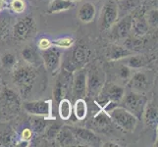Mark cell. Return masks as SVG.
Masks as SVG:
<instances>
[{
  "instance_id": "cell-1",
  "label": "cell",
  "mask_w": 158,
  "mask_h": 147,
  "mask_svg": "<svg viewBox=\"0 0 158 147\" xmlns=\"http://www.w3.org/2000/svg\"><path fill=\"white\" fill-rule=\"evenodd\" d=\"M37 73L35 69L31 65L18 67L13 73V83L21 89L24 96L28 95L34 85Z\"/></svg>"
},
{
  "instance_id": "cell-2",
  "label": "cell",
  "mask_w": 158,
  "mask_h": 147,
  "mask_svg": "<svg viewBox=\"0 0 158 147\" xmlns=\"http://www.w3.org/2000/svg\"><path fill=\"white\" fill-rule=\"evenodd\" d=\"M145 103L146 99L143 95L138 93L137 91H130L126 95L124 94L122 100L119 103V106L131 112L139 120L143 115Z\"/></svg>"
},
{
  "instance_id": "cell-3",
  "label": "cell",
  "mask_w": 158,
  "mask_h": 147,
  "mask_svg": "<svg viewBox=\"0 0 158 147\" xmlns=\"http://www.w3.org/2000/svg\"><path fill=\"white\" fill-rule=\"evenodd\" d=\"M109 116L112 119V122L127 132H133L138 123V118L121 106L114 108Z\"/></svg>"
},
{
  "instance_id": "cell-4",
  "label": "cell",
  "mask_w": 158,
  "mask_h": 147,
  "mask_svg": "<svg viewBox=\"0 0 158 147\" xmlns=\"http://www.w3.org/2000/svg\"><path fill=\"white\" fill-rule=\"evenodd\" d=\"M118 6L114 0H107L101 9L100 13V29L106 31L116 23L118 19Z\"/></svg>"
},
{
  "instance_id": "cell-5",
  "label": "cell",
  "mask_w": 158,
  "mask_h": 147,
  "mask_svg": "<svg viewBox=\"0 0 158 147\" xmlns=\"http://www.w3.org/2000/svg\"><path fill=\"white\" fill-rule=\"evenodd\" d=\"M0 104L4 111L9 113H17L21 107V99L13 89L4 88L0 91Z\"/></svg>"
},
{
  "instance_id": "cell-6",
  "label": "cell",
  "mask_w": 158,
  "mask_h": 147,
  "mask_svg": "<svg viewBox=\"0 0 158 147\" xmlns=\"http://www.w3.org/2000/svg\"><path fill=\"white\" fill-rule=\"evenodd\" d=\"M23 109L30 115L48 118L51 115L52 104L49 100L26 101L23 103Z\"/></svg>"
},
{
  "instance_id": "cell-7",
  "label": "cell",
  "mask_w": 158,
  "mask_h": 147,
  "mask_svg": "<svg viewBox=\"0 0 158 147\" xmlns=\"http://www.w3.org/2000/svg\"><path fill=\"white\" fill-rule=\"evenodd\" d=\"M35 31V21L31 16H26L15 24L13 29L14 37L16 39L24 40L30 37Z\"/></svg>"
},
{
  "instance_id": "cell-8",
  "label": "cell",
  "mask_w": 158,
  "mask_h": 147,
  "mask_svg": "<svg viewBox=\"0 0 158 147\" xmlns=\"http://www.w3.org/2000/svg\"><path fill=\"white\" fill-rule=\"evenodd\" d=\"M125 94L123 86L116 84H108L99 92V104L104 105L107 101H116L120 103Z\"/></svg>"
},
{
  "instance_id": "cell-9",
  "label": "cell",
  "mask_w": 158,
  "mask_h": 147,
  "mask_svg": "<svg viewBox=\"0 0 158 147\" xmlns=\"http://www.w3.org/2000/svg\"><path fill=\"white\" fill-rule=\"evenodd\" d=\"M104 78L101 72L97 69L91 70L86 77V93L90 95L98 94L103 88Z\"/></svg>"
},
{
  "instance_id": "cell-10",
  "label": "cell",
  "mask_w": 158,
  "mask_h": 147,
  "mask_svg": "<svg viewBox=\"0 0 158 147\" xmlns=\"http://www.w3.org/2000/svg\"><path fill=\"white\" fill-rule=\"evenodd\" d=\"M74 133L77 140H80L90 146H97L101 143L100 138L92 132L91 129L86 128H70Z\"/></svg>"
},
{
  "instance_id": "cell-11",
  "label": "cell",
  "mask_w": 158,
  "mask_h": 147,
  "mask_svg": "<svg viewBox=\"0 0 158 147\" xmlns=\"http://www.w3.org/2000/svg\"><path fill=\"white\" fill-rule=\"evenodd\" d=\"M61 54L60 51L57 50L56 48L49 47L46 50H43L41 54V58L44 62V65L46 69L50 73H55L57 69L60 66V61H61Z\"/></svg>"
},
{
  "instance_id": "cell-12",
  "label": "cell",
  "mask_w": 158,
  "mask_h": 147,
  "mask_svg": "<svg viewBox=\"0 0 158 147\" xmlns=\"http://www.w3.org/2000/svg\"><path fill=\"white\" fill-rule=\"evenodd\" d=\"M73 95L77 98H81L86 94V74L85 71L76 72L73 78Z\"/></svg>"
},
{
  "instance_id": "cell-13",
  "label": "cell",
  "mask_w": 158,
  "mask_h": 147,
  "mask_svg": "<svg viewBox=\"0 0 158 147\" xmlns=\"http://www.w3.org/2000/svg\"><path fill=\"white\" fill-rule=\"evenodd\" d=\"M56 140L61 146H72L78 141L69 127H63L60 129L56 135Z\"/></svg>"
},
{
  "instance_id": "cell-14",
  "label": "cell",
  "mask_w": 158,
  "mask_h": 147,
  "mask_svg": "<svg viewBox=\"0 0 158 147\" xmlns=\"http://www.w3.org/2000/svg\"><path fill=\"white\" fill-rule=\"evenodd\" d=\"M132 25H133L132 17L128 16V17L124 18L114 28V31H113L114 35L117 39H125V37H127L128 35L130 34L131 30H132Z\"/></svg>"
},
{
  "instance_id": "cell-15",
  "label": "cell",
  "mask_w": 158,
  "mask_h": 147,
  "mask_svg": "<svg viewBox=\"0 0 158 147\" xmlns=\"http://www.w3.org/2000/svg\"><path fill=\"white\" fill-rule=\"evenodd\" d=\"M133 52L130 51V49L120 46L117 44H113L108 48L107 51V58L111 61H118L123 58H127L129 56H132Z\"/></svg>"
},
{
  "instance_id": "cell-16",
  "label": "cell",
  "mask_w": 158,
  "mask_h": 147,
  "mask_svg": "<svg viewBox=\"0 0 158 147\" xmlns=\"http://www.w3.org/2000/svg\"><path fill=\"white\" fill-rule=\"evenodd\" d=\"M92 125L96 129L98 130H105L109 128L112 127V119L109 116V114L105 111L101 110L91 120Z\"/></svg>"
},
{
  "instance_id": "cell-17",
  "label": "cell",
  "mask_w": 158,
  "mask_h": 147,
  "mask_svg": "<svg viewBox=\"0 0 158 147\" xmlns=\"http://www.w3.org/2000/svg\"><path fill=\"white\" fill-rule=\"evenodd\" d=\"M95 6L90 2H85L80 7L78 11L79 19L84 23H90L95 17Z\"/></svg>"
},
{
  "instance_id": "cell-18",
  "label": "cell",
  "mask_w": 158,
  "mask_h": 147,
  "mask_svg": "<svg viewBox=\"0 0 158 147\" xmlns=\"http://www.w3.org/2000/svg\"><path fill=\"white\" fill-rule=\"evenodd\" d=\"M148 85V77L144 73H137L135 74L132 79L130 80L129 86L135 89V91H143L146 89Z\"/></svg>"
},
{
  "instance_id": "cell-19",
  "label": "cell",
  "mask_w": 158,
  "mask_h": 147,
  "mask_svg": "<svg viewBox=\"0 0 158 147\" xmlns=\"http://www.w3.org/2000/svg\"><path fill=\"white\" fill-rule=\"evenodd\" d=\"M88 58H89L88 49H86V47L85 45L80 44L73 50L72 59H71V60H72L73 63L78 68V65L85 64L86 61H88Z\"/></svg>"
},
{
  "instance_id": "cell-20",
  "label": "cell",
  "mask_w": 158,
  "mask_h": 147,
  "mask_svg": "<svg viewBox=\"0 0 158 147\" xmlns=\"http://www.w3.org/2000/svg\"><path fill=\"white\" fill-rule=\"evenodd\" d=\"M74 6V3L70 0H52L47 9V13L54 14L67 11Z\"/></svg>"
},
{
  "instance_id": "cell-21",
  "label": "cell",
  "mask_w": 158,
  "mask_h": 147,
  "mask_svg": "<svg viewBox=\"0 0 158 147\" xmlns=\"http://www.w3.org/2000/svg\"><path fill=\"white\" fill-rule=\"evenodd\" d=\"M73 113L78 121H83L88 116V104L84 98H77L73 106Z\"/></svg>"
},
{
  "instance_id": "cell-22",
  "label": "cell",
  "mask_w": 158,
  "mask_h": 147,
  "mask_svg": "<svg viewBox=\"0 0 158 147\" xmlns=\"http://www.w3.org/2000/svg\"><path fill=\"white\" fill-rule=\"evenodd\" d=\"M58 113L59 117L61 118L63 121H67L71 118L73 113V106L72 103L69 99L66 98H62L61 100L58 102Z\"/></svg>"
},
{
  "instance_id": "cell-23",
  "label": "cell",
  "mask_w": 158,
  "mask_h": 147,
  "mask_svg": "<svg viewBox=\"0 0 158 147\" xmlns=\"http://www.w3.org/2000/svg\"><path fill=\"white\" fill-rule=\"evenodd\" d=\"M22 57L29 65H32V66H35L40 63L36 50L31 45H27L24 47V49L22 50Z\"/></svg>"
},
{
  "instance_id": "cell-24",
  "label": "cell",
  "mask_w": 158,
  "mask_h": 147,
  "mask_svg": "<svg viewBox=\"0 0 158 147\" xmlns=\"http://www.w3.org/2000/svg\"><path fill=\"white\" fill-rule=\"evenodd\" d=\"M145 119L146 122L150 126H155L157 125V107L153 104L148 105L145 109Z\"/></svg>"
},
{
  "instance_id": "cell-25",
  "label": "cell",
  "mask_w": 158,
  "mask_h": 147,
  "mask_svg": "<svg viewBox=\"0 0 158 147\" xmlns=\"http://www.w3.org/2000/svg\"><path fill=\"white\" fill-rule=\"evenodd\" d=\"M31 129L37 133H41L44 132L47 126L46 120L41 118L40 116H35L34 118H31Z\"/></svg>"
},
{
  "instance_id": "cell-26",
  "label": "cell",
  "mask_w": 158,
  "mask_h": 147,
  "mask_svg": "<svg viewBox=\"0 0 158 147\" xmlns=\"http://www.w3.org/2000/svg\"><path fill=\"white\" fill-rule=\"evenodd\" d=\"M132 30L135 31V35H145L146 32L148 31V24H146V22L143 20V19H139L135 22L133 21V25H132Z\"/></svg>"
},
{
  "instance_id": "cell-27",
  "label": "cell",
  "mask_w": 158,
  "mask_h": 147,
  "mask_svg": "<svg viewBox=\"0 0 158 147\" xmlns=\"http://www.w3.org/2000/svg\"><path fill=\"white\" fill-rule=\"evenodd\" d=\"M148 61L143 56L140 55H135L130 57V59L128 60V67L129 68H133V69H140L144 67Z\"/></svg>"
},
{
  "instance_id": "cell-28",
  "label": "cell",
  "mask_w": 158,
  "mask_h": 147,
  "mask_svg": "<svg viewBox=\"0 0 158 147\" xmlns=\"http://www.w3.org/2000/svg\"><path fill=\"white\" fill-rule=\"evenodd\" d=\"M2 67L5 69H11L15 66L16 64V56L12 52H5L0 58Z\"/></svg>"
},
{
  "instance_id": "cell-29",
  "label": "cell",
  "mask_w": 158,
  "mask_h": 147,
  "mask_svg": "<svg viewBox=\"0 0 158 147\" xmlns=\"http://www.w3.org/2000/svg\"><path fill=\"white\" fill-rule=\"evenodd\" d=\"M14 134L10 127H5L3 130H0V145H9L13 141Z\"/></svg>"
},
{
  "instance_id": "cell-30",
  "label": "cell",
  "mask_w": 158,
  "mask_h": 147,
  "mask_svg": "<svg viewBox=\"0 0 158 147\" xmlns=\"http://www.w3.org/2000/svg\"><path fill=\"white\" fill-rule=\"evenodd\" d=\"M65 81L62 80H58V81L55 84V88L53 90V96L55 100L59 102L64 97V90H65Z\"/></svg>"
},
{
  "instance_id": "cell-31",
  "label": "cell",
  "mask_w": 158,
  "mask_h": 147,
  "mask_svg": "<svg viewBox=\"0 0 158 147\" xmlns=\"http://www.w3.org/2000/svg\"><path fill=\"white\" fill-rule=\"evenodd\" d=\"M51 42H52V45H55L59 48H70L74 44L75 40L72 37H62V39H58Z\"/></svg>"
},
{
  "instance_id": "cell-32",
  "label": "cell",
  "mask_w": 158,
  "mask_h": 147,
  "mask_svg": "<svg viewBox=\"0 0 158 147\" xmlns=\"http://www.w3.org/2000/svg\"><path fill=\"white\" fill-rule=\"evenodd\" d=\"M61 128L62 127L60 126L58 123H54V124L49 125V126H46V129L44 130L45 134H46V137L47 138H55L58 132Z\"/></svg>"
},
{
  "instance_id": "cell-33",
  "label": "cell",
  "mask_w": 158,
  "mask_h": 147,
  "mask_svg": "<svg viewBox=\"0 0 158 147\" xmlns=\"http://www.w3.org/2000/svg\"><path fill=\"white\" fill-rule=\"evenodd\" d=\"M10 6L15 13H23L26 8V4L24 0H12Z\"/></svg>"
},
{
  "instance_id": "cell-34",
  "label": "cell",
  "mask_w": 158,
  "mask_h": 147,
  "mask_svg": "<svg viewBox=\"0 0 158 147\" xmlns=\"http://www.w3.org/2000/svg\"><path fill=\"white\" fill-rule=\"evenodd\" d=\"M117 73H118V77L123 80H128L131 77L130 68L127 66H120Z\"/></svg>"
},
{
  "instance_id": "cell-35",
  "label": "cell",
  "mask_w": 158,
  "mask_h": 147,
  "mask_svg": "<svg viewBox=\"0 0 158 147\" xmlns=\"http://www.w3.org/2000/svg\"><path fill=\"white\" fill-rule=\"evenodd\" d=\"M39 48L40 49L41 51H43V50H46V49H48L49 47H51V45H52V42H51V40H49L48 39H46V37H42V39H40V41H39Z\"/></svg>"
},
{
  "instance_id": "cell-36",
  "label": "cell",
  "mask_w": 158,
  "mask_h": 147,
  "mask_svg": "<svg viewBox=\"0 0 158 147\" xmlns=\"http://www.w3.org/2000/svg\"><path fill=\"white\" fill-rule=\"evenodd\" d=\"M32 137V133H31V130L29 129V128H27L25 129L23 132H22V134H21V137L23 140L25 141H29Z\"/></svg>"
},
{
  "instance_id": "cell-37",
  "label": "cell",
  "mask_w": 158,
  "mask_h": 147,
  "mask_svg": "<svg viewBox=\"0 0 158 147\" xmlns=\"http://www.w3.org/2000/svg\"><path fill=\"white\" fill-rule=\"evenodd\" d=\"M8 31V25L5 22H0V40H1Z\"/></svg>"
},
{
  "instance_id": "cell-38",
  "label": "cell",
  "mask_w": 158,
  "mask_h": 147,
  "mask_svg": "<svg viewBox=\"0 0 158 147\" xmlns=\"http://www.w3.org/2000/svg\"><path fill=\"white\" fill-rule=\"evenodd\" d=\"M149 21L151 22L153 26H157V11H153V12L151 13Z\"/></svg>"
},
{
  "instance_id": "cell-39",
  "label": "cell",
  "mask_w": 158,
  "mask_h": 147,
  "mask_svg": "<svg viewBox=\"0 0 158 147\" xmlns=\"http://www.w3.org/2000/svg\"><path fill=\"white\" fill-rule=\"evenodd\" d=\"M103 146H105V147H119L120 145L117 143H114V142H107L105 144H103Z\"/></svg>"
},
{
  "instance_id": "cell-40",
  "label": "cell",
  "mask_w": 158,
  "mask_h": 147,
  "mask_svg": "<svg viewBox=\"0 0 158 147\" xmlns=\"http://www.w3.org/2000/svg\"><path fill=\"white\" fill-rule=\"evenodd\" d=\"M3 3H4V0H0V11H1V9H2Z\"/></svg>"
},
{
  "instance_id": "cell-41",
  "label": "cell",
  "mask_w": 158,
  "mask_h": 147,
  "mask_svg": "<svg viewBox=\"0 0 158 147\" xmlns=\"http://www.w3.org/2000/svg\"><path fill=\"white\" fill-rule=\"evenodd\" d=\"M2 89V80H1V77H0V91Z\"/></svg>"
},
{
  "instance_id": "cell-42",
  "label": "cell",
  "mask_w": 158,
  "mask_h": 147,
  "mask_svg": "<svg viewBox=\"0 0 158 147\" xmlns=\"http://www.w3.org/2000/svg\"><path fill=\"white\" fill-rule=\"evenodd\" d=\"M70 1H72V2H74V1H79V0H70Z\"/></svg>"
}]
</instances>
